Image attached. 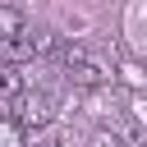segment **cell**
Instances as JSON below:
<instances>
[{"instance_id":"1","label":"cell","mask_w":147,"mask_h":147,"mask_svg":"<svg viewBox=\"0 0 147 147\" xmlns=\"http://www.w3.org/2000/svg\"><path fill=\"white\" fill-rule=\"evenodd\" d=\"M55 110H60V96H55L51 87H28V92L14 96V106H9V115H14L23 129H32V133L51 129V124H55Z\"/></svg>"},{"instance_id":"2","label":"cell","mask_w":147,"mask_h":147,"mask_svg":"<svg viewBox=\"0 0 147 147\" xmlns=\"http://www.w3.org/2000/svg\"><path fill=\"white\" fill-rule=\"evenodd\" d=\"M60 64H64V83H74V87H101V83H110V64L96 51H87V46H64Z\"/></svg>"},{"instance_id":"3","label":"cell","mask_w":147,"mask_h":147,"mask_svg":"<svg viewBox=\"0 0 147 147\" xmlns=\"http://www.w3.org/2000/svg\"><path fill=\"white\" fill-rule=\"evenodd\" d=\"M23 92H28V69L0 60V101H14V96H23Z\"/></svg>"},{"instance_id":"4","label":"cell","mask_w":147,"mask_h":147,"mask_svg":"<svg viewBox=\"0 0 147 147\" xmlns=\"http://www.w3.org/2000/svg\"><path fill=\"white\" fill-rule=\"evenodd\" d=\"M23 32H28V14L14 9V5H5V9H0V41H5V37H23Z\"/></svg>"},{"instance_id":"5","label":"cell","mask_w":147,"mask_h":147,"mask_svg":"<svg viewBox=\"0 0 147 147\" xmlns=\"http://www.w3.org/2000/svg\"><path fill=\"white\" fill-rule=\"evenodd\" d=\"M23 133H28V129H23L9 110H0V147H23Z\"/></svg>"},{"instance_id":"6","label":"cell","mask_w":147,"mask_h":147,"mask_svg":"<svg viewBox=\"0 0 147 147\" xmlns=\"http://www.w3.org/2000/svg\"><path fill=\"white\" fill-rule=\"evenodd\" d=\"M69 138H64V129H41L37 133V147H64Z\"/></svg>"},{"instance_id":"7","label":"cell","mask_w":147,"mask_h":147,"mask_svg":"<svg viewBox=\"0 0 147 147\" xmlns=\"http://www.w3.org/2000/svg\"><path fill=\"white\" fill-rule=\"evenodd\" d=\"M92 147H129V142H124L119 133H110V129H101V133L92 138Z\"/></svg>"}]
</instances>
